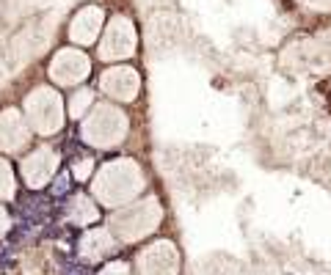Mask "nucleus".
Returning a JSON list of instances; mask_svg holds the SVG:
<instances>
[{"label": "nucleus", "mask_w": 331, "mask_h": 275, "mask_svg": "<svg viewBox=\"0 0 331 275\" xmlns=\"http://www.w3.org/2000/svg\"><path fill=\"white\" fill-rule=\"evenodd\" d=\"M144 190V171L135 160H110L94 176V196L105 206H119Z\"/></svg>", "instance_id": "f257e3e1"}, {"label": "nucleus", "mask_w": 331, "mask_h": 275, "mask_svg": "<svg viewBox=\"0 0 331 275\" xmlns=\"http://www.w3.org/2000/svg\"><path fill=\"white\" fill-rule=\"evenodd\" d=\"M130 130V121L127 116L113 105H94L91 113L83 116V124H80V135H83L86 143L97 146V149H113L124 140Z\"/></svg>", "instance_id": "f03ea898"}, {"label": "nucleus", "mask_w": 331, "mask_h": 275, "mask_svg": "<svg viewBox=\"0 0 331 275\" xmlns=\"http://www.w3.org/2000/svg\"><path fill=\"white\" fill-rule=\"evenodd\" d=\"M25 113L28 121L36 132L42 135H53L64 127V105L61 97L50 88H36L31 91V97L25 99Z\"/></svg>", "instance_id": "7ed1b4c3"}, {"label": "nucleus", "mask_w": 331, "mask_h": 275, "mask_svg": "<svg viewBox=\"0 0 331 275\" xmlns=\"http://www.w3.org/2000/svg\"><path fill=\"white\" fill-rule=\"evenodd\" d=\"M157 220H160V206H157V201H141V204L124 209L122 215H116L113 226L122 237L132 239V237H138V234L152 231Z\"/></svg>", "instance_id": "20e7f679"}, {"label": "nucleus", "mask_w": 331, "mask_h": 275, "mask_svg": "<svg viewBox=\"0 0 331 275\" xmlns=\"http://www.w3.org/2000/svg\"><path fill=\"white\" fill-rule=\"evenodd\" d=\"M55 168H58V154L50 146H39L22 160V176L31 187H44L53 179Z\"/></svg>", "instance_id": "39448f33"}, {"label": "nucleus", "mask_w": 331, "mask_h": 275, "mask_svg": "<svg viewBox=\"0 0 331 275\" xmlns=\"http://www.w3.org/2000/svg\"><path fill=\"white\" fill-rule=\"evenodd\" d=\"M86 75H88V61L77 50H64L50 63V77L61 85H75L80 80H86Z\"/></svg>", "instance_id": "423d86ee"}, {"label": "nucleus", "mask_w": 331, "mask_h": 275, "mask_svg": "<svg viewBox=\"0 0 331 275\" xmlns=\"http://www.w3.org/2000/svg\"><path fill=\"white\" fill-rule=\"evenodd\" d=\"M31 140V132H28V124L17 110H3L0 113V152L14 154L20 149H25Z\"/></svg>", "instance_id": "0eeeda50"}, {"label": "nucleus", "mask_w": 331, "mask_h": 275, "mask_svg": "<svg viewBox=\"0 0 331 275\" xmlns=\"http://www.w3.org/2000/svg\"><path fill=\"white\" fill-rule=\"evenodd\" d=\"M100 85L108 97H113L119 102H130V99H135L141 83H138V75L132 69H110V72L102 75Z\"/></svg>", "instance_id": "6e6552de"}, {"label": "nucleus", "mask_w": 331, "mask_h": 275, "mask_svg": "<svg viewBox=\"0 0 331 275\" xmlns=\"http://www.w3.org/2000/svg\"><path fill=\"white\" fill-rule=\"evenodd\" d=\"M132 53V31L127 20H116L110 25L105 44H102V58H122V55Z\"/></svg>", "instance_id": "1a4fd4ad"}, {"label": "nucleus", "mask_w": 331, "mask_h": 275, "mask_svg": "<svg viewBox=\"0 0 331 275\" xmlns=\"http://www.w3.org/2000/svg\"><path fill=\"white\" fill-rule=\"evenodd\" d=\"M169 253H171V245H166V242L154 245L149 253L141 256V273L144 275H174V261L166 264Z\"/></svg>", "instance_id": "9d476101"}, {"label": "nucleus", "mask_w": 331, "mask_h": 275, "mask_svg": "<svg viewBox=\"0 0 331 275\" xmlns=\"http://www.w3.org/2000/svg\"><path fill=\"white\" fill-rule=\"evenodd\" d=\"M100 22H102V11H97V8L83 11V14L72 22V39H75V41H83V44H88V41L97 36V31H100Z\"/></svg>", "instance_id": "9b49d317"}, {"label": "nucleus", "mask_w": 331, "mask_h": 275, "mask_svg": "<svg viewBox=\"0 0 331 275\" xmlns=\"http://www.w3.org/2000/svg\"><path fill=\"white\" fill-rule=\"evenodd\" d=\"M69 209H72V217H75L77 223H86V220H94V217H97V209L88 204V198H86V196H77V198L72 201Z\"/></svg>", "instance_id": "f8f14e48"}, {"label": "nucleus", "mask_w": 331, "mask_h": 275, "mask_svg": "<svg viewBox=\"0 0 331 275\" xmlns=\"http://www.w3.org/2000/svg\"><path fill=\"white\" fill-rule=\"evenodd\" d=\"M11 196H14V171L0 157V198H11Z\"/></svg>", "instance_id": "ddd939ff"}, {"label": "nucleus", "mask_w": 331, "mask_h": 275, "mask_svg": "<svg viewBox=\"0 0 331 275\" xmlns=\"http://www.w3.org/2000/svg\"><path fill=\"white\" fill-rule=\"evenodd\" d=\"M91 99H94L91 91H77L75 97H72V102H69L72 118H83V116H86V107L91 105Z\"/></svg>", "instance_id": "4468645a"}, {"label": "nucleus", "mask_w": 331, "mask_h": 275, "mask_svg": "<svg viewBox=\"0 0 331 275\" xmlns=\"http://www.w3.org/2000/svg\"><path fill=\"white\" fill-rule=\"evenodd\" d=\"M88 171H91V157H83V160H80V165L75 162V176H77V179H86V176H88Z\"/></svg>", "instance_id": "2eb2a0df"}, {"label": "nucleus", "mask_w": 331, "mask_h": 275, "mask_svg": "<svg viewBox=\"0 0 331 275\" xmlns=\"http://www.w3.org/2000/svg\"><path fill=\"white\" fill-rule=\"evenodd\" d=\"M6 229V212H3V209H0V231Z\"/></svg>", "instance_id": "dca6fc26"}]
</instances>
